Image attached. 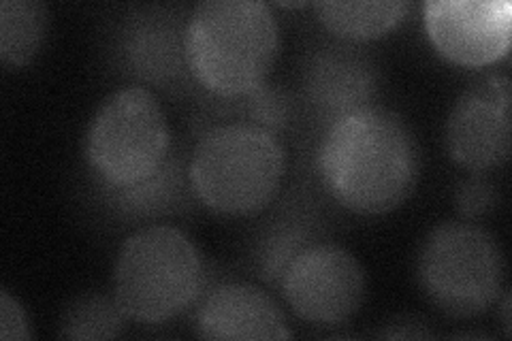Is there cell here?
Segmentation results:
<instances>
[{
	"label": "cell",
	"mask_w": 512,
	"mask_h": 341,
	"mask_svg": "<svg viewBox=\"0 0 512 341\" xmlns=\"http://www.w3.org/2000/svg\"><path fill=\"white\" fill-rule=\"evenodd\" d=\"M421 148L397 111L365 105L333 120L318 145L320 182L344 209L382 216L402 207L419 184Z\"/></svg>",
	"instance_id": "obj_1"
},
{
	"label": "cell",
	"mask_w": 512,
	"mask_h": 341,
	"mask_svg": "<svg viewBox=\"0 0 512 341\" xmlns=\"http://www.w3.org/2000/svg\"><path fill=\"white\" fill-rule=\"evenodd\" d=\"M278 52V20L261 0H203L184 30L188 69L218 96L261 90Z\"/></svg>",
	"instance_id": "obj_2"
},
{
	"label": "cell",
	"mask_w": 512,
	"mask_h": 341,
	"mask_svg": "<svg viewBox=\"0 0 512 341\" xmlns=\"http://www.w3.org/2000/svg\"><path fill=\"white\" fill-rule=\"evenodd\" d=\"M284 169V148L274 131L254 122H231L197 141L188 177L207 209L220 216H252L276 199Z\"/></svg>",
	"instance_id": "obj_3"
},
{
	"label": "cell",
	"mask_w": 512,
	"mask_h": 341,
	"mask_svg": "<svg viewBox=\"0 0 512 341\" xmlns=\"http://www.w3.org/2000/svg\"><path fill=\"white\" fill-rule=\"evenodd\" d=\"M201 254L175 226H148L128 237L114 265V299L128 320L160 324L197 301Z\"/></svg>",
	"instance_id": "obj_4"
},
{
	"label": "cell",
	"mask_w": 512,
	"mask_h": 341,
	"mask_svg": "<svg viewBox=\"0 0 512 341\" xmlns=\"http://www.w3.org/2000/svg\"><path fill=\"white\" fill-rule=\"evenodd\" d=\"M416 275L438 310L453 318H476L502 297L504 252L483 226L468 220L442 222L423 241Z\"/></svg>",
	"instance_id": "obj_5"
},
{
	"label": "cell",
	"mask_w": 512,
	"mask_h": 341,
	"mask_svg": "<svg viewBox=\"0 0 512 341\" xmlns=\"http://www.w3.org/2000/svg\"><path fill=\"white\" fill-rule=\"evenodd\" d=\"M169 143V124L156 96L128 86L96 109L86 133V158L105 184L137 188L163 169Z\"/></svg>",
	"instance_id": "obj_6"
},
{
	"label": "cell",
	"mask_w": 512,
	"mask_h": 341,
	"mask_svg": "<svg viewBox=\"0 0 512 341\" xmlns=\"http://www.w3.org/2000/svg\"><path fill=\"white\" fill-rule=\"evenodd\" d=\"M286 305L303 322L340 327L359 314L367 278L359 258L340 243L318 241L301 248L280 275Z\"/></svg>",
	"instance_id": "obj_7"
},
{
	"label": "cell",
	"mask_w": 512,
	"mask_h": 341,
	"mask_svg": "<svg viewBox=\"0 0 512 341\" xmlns=\"http://www.w3.org/2000/svg\"><path fill=\"white\" fill-rule=\"evenodd\" d=\"M510 105L506 73L478 79L459 96L446 122V150L459 167L489 173L510 158Z\"/></svg>",
	"instance_id": "obj_8"
},
{
	"label": "cell",
	"mask_w": 512,
	"mask_h": 341,
	"mask_svg": "<svg viewBox=\"0 0 512 341\" xmlns=\"http://www.w3.org/2000/svg\"><path fill=\"white\" fill-rule=\"evenodd\" d=\"M423 22L436 52L457 67H487L510 50L508 0H427Z\"/></svg>",
	"instance_id": "obj_9"
},
{
	"label": "cell",
	"mask_w": 512,
	"mask_h": 341,
	"mask_svg": "<svg viewBox=\"0 0 512 341\" xmlns=\"http://www.w3.org/2000/svg\"><path fill=\"white\" fill-rule=\"evenodd\" d=\"M195 329L201 339L256 341L291 339L280 305L254 284L231 282L212 290L201 303Z\"/></svg>",
	"instance_id": "obj_10"
},
{
	"label": "cell",
	"mask_w": 512,
	"mask_h": 341,
	"mask_svg": "<svg viewBox=\"0 0 512 341\" xmlns=\"http://www.w3.org/2000/svg\"><path fill=\"white\" fill-rule=\"evenodd\" d=\"M310 88L314 101L331 111L333 120H338L352 109L372 105L367 101L372 99L374 81L370 67H365L361 56L352 54V50L333 47L312 67Z\"/></svg>",
	"instance_id": "obj_11"
},
{
	"label": "cell",
	"mask_w": 512,
	"mask_h": 341,
	"mask_svg": "<svg viewBox=\"0 0 512 341\" xmlns=\"http://www.w3.org/2000/svg\"><path fill=\"white\" fill-rule=\"evenodd\" d=\"M316 18L329 32L350 41L384 37L404 22L410 5L404 0H342V3H314Z\"/></svg>",
	"instance_id": "obj_12"
},
{
	"label": "cell",
	"mask_w": 512,
	"mask_h": 341,
	"mask_svg": "<svg viewBox=\"0 0 512 341\" xmlns=\"http://www.w3.org/2000/svg\"><path fill=\"white\" fill-rule=\"evenodd\" d=\"M50 13L39 0L0 3V60L9 69H22L35 60L45 41Z\"/></svg>",
	"instance_id": "obj_13"
},
{
	"label": "cell",
	"mask_w": 512,
	"mask_h": 341,
	"mask_svg": "<svg viewBox=\"0 0 512 341\" xmlns=\"http://www.w3.org/2000/svg\"><path fill=\"white\" fill-rule=\"evenodd\" d=\"M126 314L114 297L90 295L67 307L60 320V339H116L126 329Z\"/></svg>",
	"instance_id": "obj_14"
},
{
	"label": "cell",
	"mask_w": 512,
	"mask_h": 341,
	"mask_svg": "<svg viewBox=\"0 0 512 341\" xmlns=\"http://www.w3.org/2000/svg\"><path fill=\"white\" fill-rule=\"evenodd\" d=\"M455 203L463 218H480L489 214L500 203V192L485 173H474L457 188Z\"/></svg>",
	"instance_id": "obj_15"
},
{
	"label": "cell",
	"mask_w": 512,
	"mask_h": 341,
	"mask_svg": "<svg viewBox=\"0 0 512 341\" xmlns=\"http://www.w3.org/2000/svg\"><path fill=\"white\" fill-rule=\"evenodd\" d=\"M30 329L20 301L11 297L7 288L0 290V339L3 341H28Z\"/></svg>",
	"instance_id": "obj_16"
},
{
	"label": "cell",
	"mask_w": 512,
	"mask_h": 341,
	"mask_svg": "<svg viewBox=\"0 0 512 341\" xmlns=\"http://www.w3.org/2000/svg\"><path fill=\"white\" fill-rule=\"evenodd\" d=\"M504 297V303H502V314H504V329H506V335H510V292L504 290L502 292Z\"/></svg>",
	"instance_id": "obj_17"
},
{
	"label": "cell",
	"mask_w": 512,
	"mask_h": 341,
	"mask_svg": "<svg viewBox=\"0 0 512 341\" xmlns=\"http://www.w3.org/2000/svg\"><path fill=\"white\" fill-rule=\"evenodd\" d=\"M282 7H306V3H280Z\"/></svg>",
	"instance_id": "obj_18"
}]
</instances>
